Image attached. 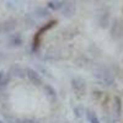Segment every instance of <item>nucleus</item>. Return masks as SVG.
<instances>
[{
  "mask_svg": "<svg viewBox=\"0 0 123 123\" xmlns=\"http://www.w3.org/2000/svg\"><path fill=\"white\" fill-rule=\"evenodd\" d=\"M95 76L101 81L104 85H111L113 84L115 81V78H113V74L111 73V70L106 67H101V68H97L95 70Z\"/></svg>",
  "mask_w": 123,
  "mask_h": 123,
  "instance_id": "f257e3e1",
  "label": "nucleus"
},
{
  "mask_svg": "<svg viewBox=\"0 0 123 123\" xmlns=\"http://www.w3.org/2000/svg\"><path fill=\"white\" fill-rule=\"evenodd\" d=\"M71 87H73L76 96L79 97L84 96L86 94V83L83 78H74L71 80Z\"/></svg>",
  "mask_w": 123,
  "mask_h": 123,
  "instance_id": "f03ea898",
  "label": "nucleus"
},
{
  "mask_svg": "<svg viewBox=\"0 0 123 123\" xmlns=\"http://www.w3.org/2000/svg\"><path fill=\"white\" fill-rule=\"evenodd\" d=\"M111 36L115 39H118L123 36V25L121 22V20L116 18L115 21L112 22V25H111Z\"/></svg>",
  "mask_w": 123,
  "mask_h": 123,
  "instance_id": "7ed1b4c3",
  "label": "nucleus"
},
{
  "mask_svg": "<svg viewBox=\"0 0 123 123\" xmlns=\"http://www.w3.org/2000/svg\"><path fill=\"white\" fill-rule=\"evenodd\" d=\"M26 76L28 78V80L31 81V84H33L35 86H42L43 85V81H42V78L41 75L37 73L36 70L33 69H26Z\"/></svg>",
  "mask_w": 123,
  "mask_h": 123,
  "instance_id": "20e7f679",
  "label": "nucleus"
},
{
  "mask_svg": "<svg viewBox=\"0 0 123 123\" xmlns=\"http://www.w3.org/2000/svg\"><path fill=\"white\" fill-rule=\"evenodd\" d=\"M60 11L65 17H71L76 12V5L73 1H64L63 6H62V9H60Z\"/></svg>",
  "mask_w": 123,
  "mask_h": 123,
  "instance_id": "39448f33",
  "label": "nucleus"
},
{
  "mask_svg": "<svg viewBox=\"0 0 123 123\" xmlns=\"http://www.w3.org/2000/svg\"><path fill=\"white\" fill-rule=\"evenodd\" d=\"M16 20L15 18H7L4 22L0 24V32L3 33H11L16 28Z\"/></svg>",
  "mask_w": 123,
  "mask_h": 123,
  "instance_id": "423d86ee",
  "label": "nucleus"
},
{
  "mask_svg": "<svg viewBox=\"0 0 123 123\" xmlns=\"http://www.w3.org/2000/svg\"><path fill=\"white\" fill-rule=\"evenodd\" d=\"M9 74H10V76H12V78L24 79V78H26V69L22 68L21 65L14 64L12 67H10V69H9Z\"/></svg>",
  "mask_w": 123,
  "mask_h": 123,
  "instance_id": "0eeeda50",
  "label": "nucleus"
},
{
  "mask_svg": "<svg viewBox=\"0 0 123 123\" xmlns=\"http://www.w3.org/2000/svg\"><path fill=\"white\" fill-rule=\"evenodd\" d=\"M7 43L10 47H20L24 43V39L20 33H12L7 37Z\"/></svg>",
  "mask_w": 123,
  "mask_h": 123,
  "instance_id": "6e6552de",
  "label": "nucleus"
},
{
  "mask_svg": "<svg viewBox=\"0 0 123 123\" xmlns=\"http://www.w3.org/2000/svg\"><path fill=\"white\" fill-rule=\"evenodd\" d=\"M112 110H113L115 115L118 117L122 112V102H121V98L118 96H115L113 97V104H112Z\"/></svg>",
  "mask_w": 123,
  "mask_h": 123,
  "instance_id": "1a4fd4ad",
  "label": "nucleus"
},
{
  "mask_svg": "<svg viewBox=\"0 0 123 123\" xmlns=\"http://www.w3.org/2000/svg\"><path fill=\"white\" fill-rule=\"evenodd\" d=\"M10 80H11V76H10L9 73H6V71H0V86L5 87L10 83Z\"/></svg>",
  "mask_w": 123,
  "mask_h": 123,
  "instance_id": "9d476101",
  "label": "nucleus"
},
{
  "mask_svg": "<svg viewBox=\"0 0 123 123\" xmlns=\"http://www.w3.org/2000/svg\"><path fill=\"white\" fill-rule=\"evenodd\" d=\"M43 90H44V94L50 97V98H55L57 97V91L54 90L53 86H50V85H43Z\"/></svg>",
  "mask_w": 123,
  "mask_h": 123,
  "instance_id": "9b49d317",
  "label": "nucleus"
},
{
  "mask_svg": "<svg viewBox=\"0 0 123 123\" xmlns=\"http://www.w3.org/2000/svg\"><path fill=\"white\" fill-rule=\"evenodd\" d=\"M35 14L37 15V17L44 18V17H48L49 16V10L46 9V7H36Z\"/></svg>",
  "mask_w": 123,
  "mask_h": 123,
  "instance_id": "f8f14e48",
  "label": "nucleus"
},
{
  "mask_svg": "<svg viewBox=\"0 0 123 123\" xmlns=\"http://www.w3.org/2000/svg\"><path fill=\"white\" fill-rule=\"evenodd\" d=\"M98 22H100V26H101V27L106 28V27L108 26V24H110V16H108V14L101 15V16H100V20H98Z\"/></svg>",
  "mask_w": 123,
  "mask_h": 123,
  "instance_id": "ddd939ff",
  "label": "nucleus"
},
{
  "mask_svg": "<svg viewBox=\"0 0 123 123\" xmlns=\"http://www.w3.org/2000/svg\"><path fill=\"white\" fill-rule=\"evenodd\" d=\"M63 4H64V1H49L48 6L52 10H60L62 6H63Z\"/></svg>",
  "mask_w": 123,
  "mask_h": 123,
  "instance_id": "4468645a",
  "label": "nucleus"
},
{
  "mask_svg": "<svg viewBox=\"0 0 123 123\" xmlns=\"http://www.w3.org/2000/svg\"><path fill=\"white\" fill-rule=\"evenodd\" d=\"M87 118H89L90 123H100V121H98L97 116H96L92 111H87Z\"/></svg>",
  "mask_w": 123,
  "mask_h": 123,
  "instance_id": "2eb2a0df",
  "label": "nucleus"
},
{
  "mask_svg": "<svg viewBox=\"0 0 123 123\" xmlns=\"http://www.w3.org/2000/svg\"><path fill=\"white\" fill-rule=\"evenodd\" d=\"M16 123H38V121L35 119V118L26 117V118H18V119H16Z\"/></svg>",
  "mask_w": 123,
  "mask_h": 123,
  "instance_id": "dca6fc26",
  "label": "nucleus"
},
{
  "mask_svg": "<svg viewBox=\"0 0 123 123\" xmlns=\"http://www.w3.org/2000/svg\"><path fill=\"white\" fill-rule=\"evenodd\" d=\"M74 113H75L76 117H81V116L84 115V107L83 106H76L74 108Z\"/></svg>",
  "mask_w": 123,
  "mask_h": 123,
  "instance_id": "f3484780",
  "label": "nucleus"
},
{
  "mask_svg": "<svg viewBox=\"0 0 123 123\" xmlns=\"http://www.w3.org/2000/svg\"><path fill=\"white\" fill-rule=\"evenodd\" d=\"M7 97V95H6V91H5V87H3V86H0V101H4L5 98Z\"/></svg>",
  "mask_w": 123,
  "mask_h": 123,
  "instance_id": "a211bd4d",
  "label": "nucleus"
},
{
  "mask_svg": "<svg viewBox=\"0 0 123 123\" xmlns=\"http://www.w3.org/2000/svg\"><path fill=\"white\" fill-rule=\"evenodd\" d=\"M0 123H5V122H4V121H1V119H0Z\"/></svg>",
  "mask_w": 123,
  "mask_h": 123,
  "instance_id": "6ab92c4d",
  "label": "nucleus"
},
{
  "mask_svg": "<svg viewBox=\"0 0 123 123\" xmlns=\"http://www.w3.org/2000/svg\"><path fill=\"white\" fill-rule=\"evenodd\" d=\"M64 123H67V122H64Z\"/></svg>",
  "mask_w": 123,
  "mask_h": 123,
  "instance_id": "aec40b11",
  "label": "nucleus"
}]
</instances>
